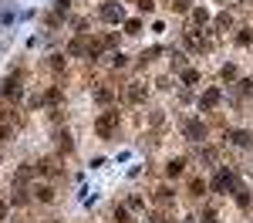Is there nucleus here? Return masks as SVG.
<instances>
[{
    "label": "nucleus",
    "instance_id": "obj_1",
    "mask_svg": "<svg viewBox=\"0 0 253 223\" xmlns=\"http://www.w3.org/2000/svg\"><path fill=\"white\" fill-rule=\"evenodd\" d=\"M182 135H186L189 142H199V145H203V142L210 139V125L199 119V115H193V119L182 122Z\"/></svg>",
    "mask_w": 253,
    "mask_h": 223
},
{
    "label": "nucleus",
    "instance_id": "obj_2",
    "mask_svg": "<svg viewBox=\"0 0 253 223\" xmlns=\"http://www.w3.org/2000/svg\"><path fill=\"white\" fill-rule=\"evenodd\" d=\"M115 125H118V108H108L105 115L95 119V135L98 139H112L115 135Z\"/></svg>",
    "mask_w": 253,
    "mask_h": 223
},
{
    "label": "nucleus",
    "instance_id": "obj_3",
    "mask_svg": "<svg viewBox=\"0 0 253 223\" xmlns=\"http://www.w3.org/2000/svg\"><path fill=\"white\" fill-rule=\"evenodd\" d=\"M20 95H24V85H20V75L14 71V75H7L3 85H0V98L3 101H20Z\"/></svg>",
    "mask_w": 253,
    "mask_h": 223
},
{
    "label": "nucleus",
    "instance_id": "obj_4",
    "mask_svg": "<svg viewBox=\"0 0 253 223\" xmlns=\"http://www.w3.org/2000/svg\"><path fill=\"white\" fill-rule=\"evenodd\" d=\"M98 17L105 20V24H125V7L118 0H108V3L98 7Z\"/></svg>",
    "mask_w": 253,
    "mask_h": 223
},
{
    "label": "nucleus",
    "instance_id": "obj_5",
    "mask_svg": "<svg viewBox=\"0 0 253 223\" xmlns=\"http://www.w3.org/2000/svg\"><path fill=\"white\" fill-rule=\"evenodd\" d=\"M236 186H240V182H236V176L230 173V169H219V173L213 176V182H210L213 193H236Z\"/></svg>",
    "mask_w": 253,
    "mask_h": 223
},
{
    "label": "nucleus",
    "instance_id": "obj_6",
    "mask_svg": "<svg viewBox=\"0 0 253 223\" xmlns=\"http://www.w3.org/2000/svg\"><path fill=\"white\" fill-rule=\"evenodd\" d=\"M219 101H223V91H219V88H206V91L199 95V112H213Z\"/></svg>",
    "mask_w": 253,
    "mask_h": 223
},
{
    "label": "nucleus",
    "instance_id": "obj_7",
    "mask_svg": "<svg viewBox=\"0 0 253 223\" xmlns=\"http://www.w3.org/2000/svg\"><path fill=\"white\" fill-rule=\"evenodd\" d=\"M125 98L132 101V105H142V101L149 98V88H145L142 81H132V85H128V91H125Z\"/></svg>",
    "mask_w": 253,
    "mask_h": 223
},
{
    "label": "nucleus",
    "instance_id": "obj_8",
    "mask_svg": "<svg viewBox=\"0 0 253 223\" xmlns=\"http://www.w3.org/2000/svg\"><path fill=\"white\" fill-rule=\"evenodd\" d=\"M31 193H34V200H38V203H54V186H51V182H38Z\"/></svg>",
    "mask_w": 253,
    "mask_h": 223
},
{
    "label": "nucleus",
    "instance_id": "obj_9",
    "mask_svg": "<svg viewBox=\"0 0 253 223\" xmlns=\"http://www.w3.org/2000/svg\"><path fill=\"white\" fill-rule=\"evenodd\" d=\"M34 173H38V176H58L61 166H58V159H41L38 166H34Z\"/></svg>",
    "mask_w": 253,
    "mask_h": 223
},
{
    "label": "nucleus",
    "instance_id": "obj_10",
    "mask_svg": "<svg viewBox=\"0 0 253 223\" xmlns=\"http://www.w3.org/2000/svg\"><path fill=\"white\" fill-rule=\"evenodd\" d=\"M230 142H233V145H240V149H253V132H247V129H236L233 135H230Z\"/></svg>",
    "mask_w": 253,
    "mask_h": 223
},
{
    "label": "nucleus",
    "instance_id": "obj_11",
    "mask_svg": "<svg viewBox=\"0 0 253 223\" xmlns=\"http://www.w3.org/2000/svg\"><path fill=\"white\" fill-rule=\"evenodd\" d=\"M182 173H186V159H179V156H175V159L166 162V176H169V179H179Z\"/></svg>",
    "mask_w": 253,
    "mask_h": 223
},
{
    "label": "nucleus",
    "instance_id": "obj_12",
    "mask_svg": "<svg viewBox=\"0 0 253 223\" xmlns=\"http://www.w3.org/2000/svg\"><path fill=\"white\" fill-rule=\"evenodd\" d=\"M91 98H95L98 105H112V101H115V91H112V88H105V85H98L95 91H91Z\"/></svg>",
    "mask_w": 253,
    "mask_h": 223
},
{
    "label": "nucleus",
    "instance_id": "obj_13",
    "mask_svg": "<svg viewBox=\"0 0 253 223\" xmlns=\"http://www.w3.org/2000/svg\"><path fill=\"white\" fill-rule=\"evenodd\" d=\"M58 149L64 152V156H71V152H75V139H71V132H68V129H61V132H58Z\"/></svg>",
    "mask_w": 253,
    "mask_h": 223
},
{
    "label": "nucleus",
    "instance_id": "obj_14",
    "mask_svg": "<svg viewBox=\"0 0 253 223\" xmlns=\"http://www.w3.org/2000/svg\"><path fill=\"white\" fill-rule=\"evenodd\" d=\"M152 200H156V203H172L175 200V189H172V186H156V189H152Z\"/></svg>",
    "mask_w": 253,
    "mask_h": 223
},
{
    "label": "nucleus",
    "instance_id": "obj_15",
    "mask_svg": "<svg viewBox=\"0 0 253 223\" xmlns=\"http://www.w3.org/2000/svg\"><path fill=\"white\" fill-rule=\"evenodd\" d=\"M169 68H172V71H179V75H182V71H186V68H189V64H186V54H182V51H169Z\"/></svg>",
    "mask_w": 253,
    "mask_h": 223
},
{
    "label": "nucleus",
    "instance_id": "obj_16",
    "mask_svg": "<svg viewBox=\"0 0 253 223\" xmlns=\"http://www.w3.org/2000/svg\"><path fill=\"white\" fill-rule=\"evenodd\" d=\"M189 193H193L196 200H203V196L210 193V182L206 179H189Z\"/></svg>",
    "mask_w": 253,
    "mask_h": 223
},
{
    "label": "nucleus",
    "instance_id": "obj_17",
    "mask_svg": "<svg viewBox=\"0 0 253 223\" xmlns=\"http://www.w3.org/2000/svg\"><path fill=\"white\" fill-rule=\"evenodd\" d=\"M47 68H51L54 75H61V71H68V54H51V61H47Z\"/></svg>",
    "mask_w": 253,
    "mask_h": 223
},
{
    "label": "nucleus",
    "instance_id": "obj_18",
    "mask_svg": "<svg viewBox=\"0 0 253 223\" xmlns=\"http://www.w3.org/2000/svg\"><path fill=\"white\" fill-rule=\"evenodd\" d=\"M44 101H47V105H61V101H64V91H61L58 85H51V88L44 91Z\"/></svg>",
    "mask_w": 253,
    "mask_h": 223
},
{
    "label": "nucleus",
    "instance_id": "obj_19",
    "mask_svg": "<svg viewBox=\"0 0 253 223\" xmlns=\"http://www.w3.org/2000/svg\"><path fill=\"white\" fill-rule=\"evenodd\" d=\"M108 64H112V68H125V64H128V54H125V51H112V54H108Z\"/></svg>",
    "mask_w": 253,
    "mask_h": 223
},
{
    "label": "nucleus",
    "instance_id": "obj_20",
    "mask_svg": "<svg viewBox=\"0 0 253 223\" xmlns=\"http://www.w3.org/2000/svg\"><path fill=\"white\" fill-rule=\"evenodd\" d=\"M169 7H172L175 14H189L193 10V0H169Z\"/></svg>",
    "mask_w": 253,
    "mask_h": 223
},
{
    "label": "nucleus",
    "instance_id": "obj_21",
    "mask_svg": "<svg viewBox=\"0 0 253 223\" xmlns=\"http://www.w3.org/2000/svg\"><path fill=\"white\" fill-rule=\"evenodd\" d=\"M199 81H203V75H199L196 68H186V71H182V85H199Z\"/></svg>",
    "mask_w": 253,
    "mask_h": 223
},
{
    "label": "nucleus",
    "instance_id": "obj_22",
    "mask_svg": "<svg viewBox=\"0 0 253 223\" xmlns=\"http://www.w3.org/2000/svg\"><path fill=\"white\" fill-rule=\"evenodd\" d=\"M162 122H166V108H152V112H149V125H152V129H159Z\"/></svg>",
    "mask_w": 253,
    "mask_h": 223
},
{
    "label": "nucleus",
    "instance_id": "obj_23",
    "mask_svg": "<svg viewBox=\"0 0 253 223\" xmlns=\"http://www.w3.org/2000/svg\"><path fill=\"white\" fill-rule=\"evenodd\" d=\"M112 217H115V223H132V217H128V206H115V210H112Z\"/></svg>",
    "mask_w": 253,
    "mask_h": 223
},
{
    "label": "nucleus",
    "instance_id": "obj_24",
    "mask_svg": "<svg viewBox=\"0 0 253 223\" xmlns=\"http://www.w3.org/2000/svg\"><path fill=\"white\" fill-rule=\"evenodd\" d=\"M54 14L58 17H68L71 14V0H54Z\"/></svg>",
    "mask_w": 253,
    "mask_h": 223
},
{
    "label": "nucleus",
    "instance_id": "obj_25",
    "mask_svg": "<svg viewBox=\"0 0 253 223\" xmlns=\"http://www.w3.org/2000/svg\"><path fill=\"white\" fill-rule=\"evenodd\" d=\"M138 3V14L145 17V14H156V0H135Z\"/></svg>",
    "mask_w": 253,
    "mask_h": 223
},
{
    "label": "nucleus",
    "instance_id": "obj_26",
    "mask_svg": "<svg viewBox=\"0 0 253 223\" xmlns=\"http://www.w3.org/2000/svg\"><path fill=\"white\" fill-rule=\"evenodd\" d=\"M206 20H210V10H206V7H196L193 10V24L199 27V24H206Z\"/></svg>",
    "mask_w": 253,
    "mask_h": 223
},
{
    "label": "nucleus",
    "instance_id": "obj_27",
    "mask_svg": "<svg viewBox=\"0 0 253 223\" xmlns=\"http://www.w3.org/2000/svg\"><path fill=\"white\" fill-rule=\"evenodd\" d=\"M138 31H142V17L125 20V34H138Z\"/></svg>",
    "mask_w": 253,
    "mask_h": 223
},
{
    "label": "nucleus",
    "instance_id": "obj_28",
    "mask_svg": "<svg viewBox=\"0 0 253 223\" xmlns=\"http://www.w3.org/2000/svg\"><path fill=\"white\" fill-rule=\"evenodd\" d=\"M27 200H31V196H27L24 189H17V193H14V196H10V200H7V203H10V206H24V203H27Z\"/></svg>",
    "mask_w": 253,
    "mask_h": 223
},
{
    "label": "nucleus",
    "instance_id": "obj_29",
    "mask_svg": "<svg viewBox=\"0 0 253 223\" xmlns=\"http://www.w3.org/2000/svg\"><path fill=\"white\" fill-rule=\"evenodd\" d=\"M216 27H219V31L233 27V17H230V14H219V17H216Z\"/></svg>",
    "mask_w": 253,
    "mask_h": 223
},
{
    "label": "nucleus",
    "instance_id": "obj_30",
    "mask_svg": "<svg viewBox=\"0 0 253 223\" xmlns=\"http://www.w3.org/2000/svg\"><path fill=\"white\" fill-rule=\"evenodd\" d=\"M236 85H240V95H250V91H253V81L250 78H240Z\"/></svg>",
    "mask_w": 253,
    "mask_h": 223
},
{
    "label": "nucleus",
    "instance_id": "obj_31",
    "mask_svg": "<svg viewBox=\"0 0 253 223\" xmlns=\"http://www.w3.org/2000/svg\"><path fill=\"white\" fill-rule=\"evenodd\" d=\"M250 41H253V34H250V31H240V34H236V44H240V47H247Z\"/></svg>",
    "mask_w": 253,
    "mask_h": 223
},
{
    "label": "nucleus",
    "instance_id": "obj_32",
    "mask_svg": "<svg viewBox=\"0 0 253 223\" xmlns=\"http://www.w3.org/2000/svg\"><path fill=\"white\" fill-rule=\"evenodd\" d=\"M199 159H203V162H216V152H213V149H206V145H203V149H199Z\"/></svg>",
    "mask_w": 253,
    "mask_h": 223
},
{
    "label": "nucleus",
    "instance_id": "obj_33",
    "mask_svg": "<svg viewBox=\"0 0 253 223\" xmlns=\"http://www.w3.org/2000/svg\"><path fill=\"white\" fill-rule=\"evenodd\" d=\"M223 81H236V64H226L223 68Z\"/></svg>",
    "mask_w": 253,
    "mask_h": 223
},
{
    "label": "nucleus",
    "instance_id": "obj_34",
    "mask_svg": "<svg viewBox=\"0 0 253 223\" xmlns=\"http://www.w3.org/2000/svg\"><path fill=\"white\" fill-rule=\"evenodd\" d=\"M10 132H14V129H10V122H0V142L10 139Z\"/></svg>",
    "mask_w": 253,
    "mask_h": 223
},
{
    "label": "nucleus",
    "instance_id": "obj_35",
    "mask_svg": "<svg viewBox=\"0 0 253 223\" xmlns=\"http://www.w3.org/2000/svg\"><path fill=\"white\" fill-rule=\"evenodd\" d=\"M7 217H10V203L0 200V223H7Z\"/></svg>",
    "mask_w": 253,
    "mask_h": 223
},
{
    "label": "nucleus",
    "instance_id": "obj_36",
    "mask_svg": "<svg viewBox=\"0 0 253 223\" xmlns=\"http://www.w3.org/2000/svg\"><path fill=\"white\" fill-rule=\"evenodd\" d=\"M14 20H17L14 10H0V24H14Z\"/></svg>",
    "mask_w": 253,
    "mask_h": 223
},
{
    "label": "nucleus",
    "instance_id": "obj_37",
    "mask_svg": "<svg viewBox=\"0 0 253 223\" xmlns=\"http://www.w3.org/2000/svg\"><path fill=\"white\" fill-rule=\"evenodd\" d=\"M44 20H47V27L54 31V27H61V20H64V17H58V14H47V17H44Z\"/></svg>",
    "mask_w": 253,
    "mask_h": 223
},
{
    "label": "nucleus",
    "instance_id": "obj_38",
    "mask_svg": "<svg viewBox=\"0 0 253 223\" xmlns=\"http://www.w3.org/2000/svg\"><path fill=\"white\" fill-rule=\"evenodd\" d=\"M125 206H128V210H145V203H142V200H138V196H132V200H128V203H125Z\"/></svg>",
    "mask_w": 253,
    "mask_h": 223
},
{
    "label": "nucleus",
    "instance_id": "obj_39",
    "mask_svg": "<svg viewBox=\"0 0 253 223\" xmlns=\"http://www.w3.org/2000/svg\"><path fill=\"white\" fill-rule=\"evenodd\" d=\"M203 223H216V213H213V210H206V213H203Z\"/></svg>",
    "mask_w": 253,
    "mask_h": 223
},
{
    "label": "nucleus",
    "instance_id": "obj_40",
    "mask_svg": "<svg viewBox=\"0 0 253 223\" xmlns=\"http://www.w3.org/2000/svg\"><path fill=\"white\" fill-rule=\"evenodd\" d=\"M7 223H10V220H7Z\"/></svg>",
    "mask_w": 253,
    "mask_h": 223
}]
</instances>
